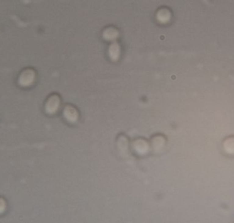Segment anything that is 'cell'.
I'll return each mask as SVG.
<instances>
[{"mask_svg": "<svg viewBox=\"0 0 234 223\" xmlns=\"http://www.w3.org/2000/svg\"><path fill=\"white\" fill-rule=\"evenodd\" d=\"M33 78H34V73L30 70H27V71H24V73L21 75L20 81L23 84H27V83L30 82L33 80Z\"/></svg>", "mask_w": 234, "mask_h": 223, "instance_id": "1", "label": "cell"}, {"mask_svg": "<svg viewBox=\"0 0 234 223\" xmlns=\"http://www.w3.org/2000/svg\"><path fill=\"white\" fill-rule=\"evenodd\" d=\"M110 55L113 59H116L119 55V48L116 43H113L110 48Z\"/></svg>", "mask_w": 234, "mask_h": 223, "instance_id": "2", "label": "cell"}, {"mask_svg": "<svg viewBox=\"0 0 234 223\" xmlns=\"http://www.w3.org/2000/svg\"><path fill=\"white\" fill-rule=\"evenodd\" d=\"M104 34H105V38H113L116 37L117 32H116V30H114L113 28H109V29H107V30L105 31Z\"/></svg>", "mask_w": 234, "mask_h": 223, "instance_id": "3", "label": "cell"}]
</instances>
